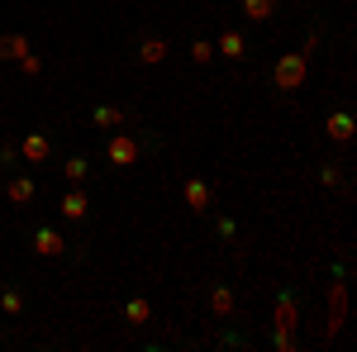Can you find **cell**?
Wrapping results in <instances>:
<instances>
[{
  "label": "cell",
  "mask_w": 357,
  "mask_h": 352,
  "mask_svg": "<svg viewBox=\"0 0 357 352\" xmlns=\"http://www.w3.org/2000/svg\"><path fill=\"white\" fill-rule=\"evenodd\" d=\"M210 57H215V43H210V38H195V43H191V62H200V67H205Z\"/></svg>",
  "instance_id": "d6986e66"
},
{
  "label": "cell",
  "mask_w": 357,
  "mask_h": 352,
  "mask_svg": "<svg viewBox=\"0 0 357 352\" xmlns=\"http://www.w3.org/2000/svg\"><path fill=\"white\" fill-rule=\"evenodd\" d=\"M167 38H138V62L143 67H158V62H167Z\"/></svg>",
  "instance_id": "52a82bcc"
},
{
  "label": "cell",
  "mask_w": 357,
  "mask_h": 352,
  "mask_svg": "<svg viewBox=\"0 0 357 352\" xmlns=\"http://www.w3.org/2000/svg\"><path fill=\"white\" fill-rule=\"evenodd\" d=\"M20 67H24L29 77H38V72H43V62H38V57H33V53H24V57H20Z\"/></svg>",
  "instance_id": "ffe728a7"
},
{
  "label": "cell",
  "mask_w": 357,
  "mask_h": 352,
  "mask_svg": "<svg viewBox=\"0 0 357 352\" xmlns=\"http://www.w3.org/2000/svg\"><path fill=\"white\" fill-rule=\"evenodd\" d=\"M276 333H296V296L291 291L276 296Z\"/></svg>",
  "instance_id": "8992f818"
},
{
  "label": "cell",
  "mask_w": 357,
  "mask_h": 352,
  "mask_svg": "<svg viewBox=\"0 0 357 352\" xmlns=\"http://www.w3.org/2000/svg\"><path fill=\"white\" fill-rule=\"evenodd\" d=\"M91 124H96V129H119V124H129V114L114 109V105H96L91 109Z\"/></svg>",
  "instance_id": "30bf717a"
},
{
  "label": "cell",
  "mask_w": 357,
  "mask_h": 352,
  "mask_svg": "<svg viewBox=\"0 0 357 352\" xmlns=\"http://www.w3.org/2000/svg\"><path fill=\"white\" fill-rule=\"evenodd\" d=\"M181 195H186V205H191L195 215H205V210H210V205H215V190H210V181H200V176H191V181H186V190H181Z\"/></svg>",
  "instance_id": "277c9868"
},
{
  "label": "cell",
  "mask_w": 357,
  "mask_h": 352,
  "mask_svg": "<svg viewBox=\"0 0 357 352\" xmlns=\"http://www.w3.org/2000/svg\"><path fill=\"white\" fill-rule=\"evenodd\" d=\"M0 309H5V314H24V296H20L15 286H10V291H0Z\"/></svg>",
  "instance_id": "ac0fdd59"
},
{
  "label": "cell",
  "mask_w": 357,
  "mask_h": 352,
  "mask_svg": "<svg viewBox=\"0 0 357 352\" xmlns=\"http://www.w3.org/2000/svg\"><path fill=\"white\" fill-rule=\"evenodd\" d=\"M305 67H310V53H281L272 67V86L276 91H301Z\"/></svg>",
  "instance_id": "6da1fadb"
},
{
  "label": "cell",
  "mask_w": 357,
  "mask_h": 352,
  "mask_svg": "<svg viewBox=\"0 0 357 352\" xmlns=\"http://www.w3.org/2000/svg\"><path fill=\"white\" fill-rule=\"evenodd\" d=\"M105 162H110V167H134L138 162V138L119 129V134L105 143Z\"/></svg>",
  "instance_id": "7a4b0ae2"
},
{
  "label": "cell",
  "mask_w": 357,
  "mask_h": 352,
  "mask_svg": "<svg viewBox=\"0 0 357 352\" xmlns=\"http://www.w3.org/2000/svg\"><path fill=\"white\" fill-rule=\"evenodd\" d=\"M210 309H215V319H234V291L224 281L210 286Z\"/></svg>",
  "instance_id": "9c48e42d"
},
{
  "label": "cell",
  "mask_w": 357,
  "mask_h": 352,
  "mask_svg": "<svg viewBox=\"0 0 357 352\" xmlns=\"http://www.w3.org/2000/svg\"><path fill=\"white\" fill-rule=\"evenodd\" d=\"M62 176H67V181H86V176H91V162H86V158H67V162H62Z\"/></svg>",
  "instance_id": "e0dca14e"
},
{
  "label": "cell",
  "mask_w": 357,
  "mask_h": 352,
  "mask_svg": "<svg viewBox=\"0 0 357 352\" xmlns=\"http://www.w3.org/2000/svg\"><path fill=\"white\" fill-rule=\"evenodd\" d=\"M24 53H29V38H24V33H0V62H10V57L20 62Z\"/></svg>",
  "instance_id": "7c38bea8"
},
{
  "label": "cell",
  "mask_w": 357,
  "mask_h": 352,
  "mask_svg": "<svg viewBox=\"0 0 357 352\" xmlns=\"http://www.w3.org/2000/svg\"><path fill=\"white\" fill-rule=\"evenodd\" d=\"M220 57H229V62H243L248 57V38L238 29H224L220 33Z\"/></svg>",
  "instance_id": "5b68a950"
},
{
  "label": "cell",
  "mask_w": 357,
  "mask_h": 352,
  "mask_svg": "<svg viewBox=\"0 0 357 352\" xmlns=\"http://www.w3.org/2000/svg\"><path fill=\"white\" fill-rule=\"evenodd\" d=\"M53 158V143H48V134H24V162H48Z\"/></svg>",
  "instance_id": "ba28073f"
},
{
  "label": "cell",
  "mask_w": 357,
  "mask_h": 352,
  "mask_svg": "<svg viewBox=\"0 0 357 352\" xmlns=\"http://www.w3.org/2000/svg\"><path fill=\"white\" fill-rule=\"evenodd\" d=\"M324 129H329V138H333V143H348V138H353V114H348V109H333Z\"/></svg>",
  "instance_id": "8fae6325"
},
{
  "label": "cell",
  "mask_w": 357,
  "mask_h": 352,
  "mask_svg": "<svg viewBox=\"0 0 357 352\" xmlns=\"http://www.w3.org/2000/svg\"><path fill=\"white\" fill-rule=\"evenodd\" d=\"M33 195H38V186H33L29 176H15V181H10V200H15V205H29Z\"/></svg>",
  "instance_id": "5bb4252c"
},
{
  "label": "cell",
  "mask_w": 357,
  "mask_h": 352,
  "mask_svg": "<svg viewBox=\"0 0 357 352\" xmlns=\"http://www.w3.org/2000/svg\"><path fill=\"white\" fill-rule=\"evenodd\" d=\"M243 10H248V20L262 24V20H272V15H276V0H243Z\"/></svg>",
  "instance_id": "2e32d148"
},
{
  "label": "cell",
  "mask_w": 357,
  "mask_h": 352,
  "mask_svg": "<svg viewBox=\"0 0 357 352\" xmlns=\"http://www.w3.org/2000/svg\"><path fill=\"white\" fill-rule=\"evenodd\" d=\"M124 319H129V324H148V319H153V309H148V300H124Z\"/></svg>",
  "instance_id": "9a60e30c"
},
{
  "label": "cell",
  "mask_w": 357,
  "mask_h": 352,
  "mask_svg": "<svg viewBox=\"0 0 357 352\" xmlns=\"http://www.w3.org/2000/svg\"><path fill=\"white\" fill-rule=\"evenodd\" d=\"M33 252H38V257H62V252H67V238L57 234L53 224H38V229H33Z\"/></svg>",
  "instance_id": "3957f363"
},
{
  "label": "cell",
  "mask_w": 357,
  "mask_h": 352,
  "mask_svg": "<svg viewBox=\"0 0 357 352\" xmlns=\"http://www.w3.org/2000/svg\"><path fill=\"white\" fill-rule=\"evenodd\" d=\"M86 210H91L86 190H67V195H62V219H86Z\"/></svg>",
  "instance_id": "4fadbf2b"
}]
</instances>
